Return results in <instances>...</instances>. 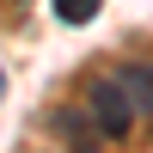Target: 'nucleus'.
Listing matches in <instances>:
<instances>
[{"label": "nucleus", "instance_id": "2", "mask_svg": "<svg viewBox=\"0 0 153 153\" xmlns=\"http://www.w3.org/2000/svg\"><path fill=\"white\" fill-rule=\"evenodd\" d=\"M110 80L123 86V98L135 104V117H153V68H117Z\"/></svg>", "mask_w": 153, "mask_h": 153}, {"label": "nucleus", "instance_id": "6", "mask_svg": "<svg viewBox=\"0 0 153 153\" xmlns=\"http://www.w3.org/2000/svg\"><path fill=\"white\" fill-rule=\"evenodd\" d=\"M147 68H153V61H147Z\"/></svg>", "mask_w": 153, "mask_h": 153}, {"label": "nucleus", "instance_id": "5", "mask_svg": "<svg viewBox=\"0 0 153 153\" xmlns=\"http://www.w3.org/2000/svg\"><path fill=\"white\" fill-rule=\"evenodd\" d=\"M0 92H6V74H0Z\"/></svg>", "mask_w": 153, "mask_h": 153}, {"label": "nucleus", "instance_id": "1", "mask_svg": "<svg viewBox=\"0 0 153 153\" xmlns=\"http://www.w3.org/2000/svg\"><path fill=\"white\" fill-rule=\"evenodd\" d=\"M80 98H86V117L98 123V135H129V123H135V104L123 98V86L110 80V74H92Z\"/></svg>", "mask_w": 153, "mask_h": 153}, {"label": "nucleus", "instance_id": "4", "mask_svg": "<svg viewBox=\"0 0 153 153\" xmlns=\"http://www.w3.org/2000/svg\"><path fill=\"white\" fill-rule=\"evenodd\" d=\"M92 12H98V0H55L61 25H92Z\"/></svg>", "mask_w": 153, "mask_h": 153}, {"label": "nucleus", "instance_id": "3", "mask_svg": "<svg viewBox=\"0 0 153 153\" xmlns=\"http://www.w3.org/2000/svg\"><path fill=\"white\" fill-rule=\"evenodd\" d=\"M49 129H55V135H68V141H80V147H92L98 123L86 117V110H55V117H49Z\"/></svg>", "mask_w": 153, "mask_h": 153}]
</instances>
